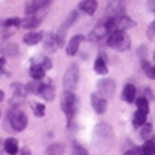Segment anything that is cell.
Instances as JSON below:
<instances>
[{"mask_svg":"<svg viewBox=\"0 0 155 155\" xmlns=\"http://www.w3.org/2000/svg\"><path fill=\"white\" fill-rule=\"evenodd\" d=\"M94 140L97 142L99 147H107V145H110L111 140H113L111 126L108 123H99L95 126V131H94Z\"/></svg>","mask_w":155,"mask_h":155,"instance_id":"6da1fadb","label":"cell"},{"mask_svg":"<svg viewBox=\"0 0 155 155\" xmlns=\"http://www.w3.org/2000/svg\"><path fill=\"white\" fill-rule=\"evenodd\" d=\"M107 44H108V47L116 48L118 52H124V50H128V48H129L131 41H129V37L126 36L123 31H113L110 34Z\"/></svg>","mask_w":155,"mask_h":155,"instance_id":"7a4b0ae2","label":"cell"},{"mask_svg":"<svg viewBox=\"0 0 155 155\" xmlns=\"http://www.w3.org/2000/svg\"><path fill=\"white\" fill-rule=\"evenodd\" d=\"M76 95L73 94V91H65L63 92V97H61V110L65 111V115L68 118H73L74 116V111H76Z\"/></svg>","mask_w":155,"mask_h":155,"instance_id":"3957f363","label":"cell"},{"mask_svg":"<svg viewBox=\"0 0 155 155\" xmlns=\"http://www.w3.org/2000/svg\"><path fill=\"white\" fill-rule=\"evenodd\" d=\"M8 120H10V126H12L15 131H23L28 126V116L19 110L10 111Z\"/></svg>","mask_w":155,"mask_h":155,"instance_id":"277c9868","label":"cell"},{"mask_svg":"<svg viewBox=\"0 0 155 155\" xmlns=\"http://www.w3.org/2000/svg\"><path fill=\"white\" fill-rule=\"evenodd\" d=\"M78 78H79V70H78L76 65H71L65 71V76H63V86H65V91H73L74 89V86L78 84Z\"/></svg>","mask_w":155,"mask_h":155,"instance_id":"5b68a950","label":"cell"},{"mask_svg":"<svg viewBox=\"0 0 155 155\" xmlns=\"http://www.w3.org/2000/svg\"><path fill=\"white\" fill-rule=\"evenodd\" d=\"M97 91H99V94L104 99H110L115 94V81L108 79V78H104V79H100L97 82Z\"/></svg>","mask_w":155,"mask_h":155,"instance_id":"8992f818","label":"cell"},{"mask_svg":"<svg viewBox=\"0 0 155 155\" xmlns=\"http://www.w3.org/2000/svg\"><path fill=\"white\" fill-rule=\"evenodd\" d=\"M124 10V0H111L107 8V18H118Z\"/></svg>","mask_w":155,"mask_h":155,"instance_id":"52a82bcc","label":"cell"},{"mask_svg":"<svg viewBox=\"0 0 155 155\" xmlns=\"http://www.w3.org/2000/svg\"><path fill=\"white\" fill-rule=\"evenodd\" d=\"M48 3H50V0H29L26 3V7H24V12H26L29 16H34V13H36L37 10H41L42 7H47Z\"/></svg>","mask_w":155,"mask_h":155,"instance_id":"ba28073f","label":"cell"},{"mask_svg":"<svg viewBox=\"0 0 155 155\" xmlns=\"http://www.w3.org/2000/svg\"><path fill=\"white\" fill-rule=\"evenodd\" d=\"M91 102H92L94 110L99 115H102V113H105V111H107V99H104L100 94H92L91 95Z\"/></svg>","mask_w":155,"mask_h":155,"instance_id":"9c48e42d","label":"cell"},{"mask_svg":"<svg viewBox=\"0 0 155 155\" xmlns=\"http://www.w3.org/2000/svg\"><path fill=\"white\" fill-rule=\"evenodd\" d=\"M136 26V23L133 21L131 18L128 16H118V18H115V31H126V29H129V28H133Z\"/></svg>","mask_w":155,"mask_h":155,"instance_id":"30bf717a","label":"cell"},{"mask_svg":"<svg viewBox=\"0 0 155 155\" xmlns=\"http://www.w3.org/2000/svg\"><path fill=\"white\" fill-rule=\"evenodd\" d=\"M81 42H82V36H73L70 39V42H68V45H66V53L70 57L73 55H76L78 50H79V47H81Z\"/></svg>","mask_w":155,"mask_h":155,"instance_id":"8fae6325","label":"cell"},{"mask_svg":"<svg viewBox=\"0 0 155 155\" xmlns=\"http://www.w3.org/2000/svg\"><path fill=\"white\" fill-rule=\"evenodd\" d=\"M31 65L32 66H41V68H44V70H50L52 68V60L48 57H45V55H34L32 57V60H31Z\"/></svg>","mask_w":155,"mask_h":155,"instance_id":"7c38bea8","label":"cell"},{"mask_svg":"<svg viewBox=\"0 0 155 155\" xmlns=\"http://www.w3.org/2000/svg\"><path fill=\"white\" fill-rule=\"evenodd\" d=\"M136 87L133 84H126L123 87V94H121V97H123L124 102H128V104H133V102L136 100Z\"/></svg>","mask_w":155,"mask_h":155,"instance_id":"4fadbf2b","label":"cell"},{"mask_svg":"<svg viewBox=\"0 0 155 155\" xmlns=\"http://www.w3.org/2000/svg\"><path fill=\"white\" fill-rule=\"evenodd\" d=\"M3 150H5V152H7L8 155H16V153H18V150H19L18 140H16V139H13V137L7 139V140L3 142Z\"/></svg>","mask_w":155,"mask_h":155,"instance_id":"5bb4252c","label":"cell"},{"mask_svg":"<svg viewBox=\"0 0 155 155\" xmlns=\"http://www.w3.org/2000/svg\"><path fill=\"white\" fill-rule=\"evenodd\" d=\"M0 52H2L3 57H16L18 55V45L13 42H7L0 47Z\"/></svg>","mask_w":155,"mask_h":155,"instance_id":"9a60e30c","label":"cell"},{"mask_svg":"<svg viewBox=\"0 0 155 155\" xmlns=\"http://www.w3.org/2000/svg\"><path fill=\"white\" fill-rule=\"evenodd\" d=\"M44 45H45V52H53L58 47L57 42V34H47L45 39H44Z\"/></svg>","mask_w":155,"mask_h":155,"instance_id":"2e32d148","label":"cell"},{"mask_svg":"<svg viewBox=\"0 0 155 155\" xmlns=\"http://www.w3.org/2000/svg\"><path fill=\"white\" fill-rule=\"evenodd\" d=\"M44 34L42 32H29V34H26V36H24V44H26V45H36V44H39L41 41H44Z\"/></svg>","mask_w":155,"mask_h":155,"instance_id":"e0dca14e","label":"cell"},{"mask_svg":"<svg viewBox=\"0 0 155 155\" xmlns=\"http://www.w3.org/2000/svg\"><path fill=\"white\" fill-rule=\"evenodd\" d=\"M65 153V145L61 142H52L45 150V155H63Z\"/></svg>","mask_w":155,"mask_h":155,"instance_id":"ac0fdd59","label":"cell"},{"mask_svg":"<svg viewBox=\"0 0 155 155\" xmlns=\"http://www.w3.org/2000/svg\"><path fill=\"white\" fill-rule=\"evenodd\" d=\"M94 70H95V73H99V74H102V76L108 73V66H107V63H105V57L104 55H100L94 61Z\"/></svg>","mask_w":155,"mask_h":155,"instance_id":"d6986e66","label":"cell"},{"mask_svg":"<svg viewBox=\"0 0 155 155\" xmlns=\"http://www.w3.org/2000/svg\"><path fill=\"white\" fill-rule=\"evenodd\" d=\"M39 94H41L45 100H53V97H55V89H53L52 84H42Z\"/></svg>","mask_w":155,"mask_h":155,"instance_id":"ffe728a7","label":"cell"},{"mask_svg":"<svg viewBox=\"0 0 155 155\" xmlns=\"http://www.w3.org/2000/svg\"><path fill=\"white\" fill-rule=\"evenodd\" d=\"M79 8H81L84 13L92 15V13L97 10V2H95V0H84V2L79 3Z\"/></svg>","mask_w":155,"mask_h":155,"instance_id":"44dd1931","label":"cell"},{"mask_svg":"<svg viewBox=\"0 0 155 155\" xmlns=\"http://www.w3.org/2000/svg\"><path fill=\"white\" fill-rule=\"evenodd\" d=\"M145 121H147V113H144V111L137 110L134 113V118H133V124L136 128H140V126L145 124Z\"/></svg>","mask_w":155,"mask_h":155,"instance_id":"7402d4cb","label":"cell"},{"mask_svg":"<svg viewBox=\"0 0 155 155\" xmlns=\"http://www.w3.org/2000/svg\"><path fill=\"white\" fill-rule=\"evenodd\" d=\"M29 74L34 81H41L44 76H45V70L41 66H31V70H29Z\"/></svg>","mask_w":155,"mask_h":155,"instance_id":"603a6c76","label":"cell"},{"mask_svg":"<svg viewBox=\"0 0 155 155\" xmlns=\"http://www.w3.org/2000/svg\"><path fill=\"white\" fill-rule=\"evenodd\" d=\"M139 155H155V147L152 140H147L142 147H139Z\"/></svg>","mask_w":155,"mask_h":155,"instance_id":"cb8c5ba5","label":"cell"},{"mask_svg":"<svg viewBox=\"0 0 155 155\" xmlns=\"http://www.w3.org/2000/svg\"><path fill=\"white\" fill-rule=\"evenodd\" d=\"M21 26L24 29H34L36 26H39V18L36 16H28L24 21H21Z\"/></svg>","mask_w":155,"mask_h":155,"instance_id":"d4e9b609","label":"cell"},{"mask_svg":"<svg viewBox=\"0 0 155 155\" xmlns=\"http://www.w3.org/2000/svg\"><path fill=\"white\" fill-rule=\"evenodd\" d=\"M76 18H78V12H71L70 15H68V18L63 21V24H61L60 29H63V31H68V28H70L71 24L76 21Z\"/></svg>","mask_w":155,"mask_h":155,"instance_id":"484cf974","label":"cell"},{"mask_svg":"<svg viewBox=\"0 0 155 155\" xmlns=\"http://www.w3.org/2000/svg\"><path fill=\"white\" fill-rule=\"evenodd\" d=\"M136 105H137V110L144 111V113H149V100L145 99V97H139L137 100H136Z\"/></svg>","mask_w":155,"mask_h":155,"instance_id":"4316f807","label":"cell"},{"mask_svg":"<svg viewBox=\"0 0 155 155\" xmlns=\"http://www.w3.org/2000/svg\"><path fill=\"white\" fill-rule=\"evenodd\" d=\"M140 128H142V129H140V137H142V139H149L150 136H152L153 131H152V124H150V123H145L144 126H140Z\"/></svg>","mask_w":155,"mask_h":155,"instance_id":"83f0119b","label":"cell"},{"mask_svg":"<svg viewBox=\"0 0 155 155\" xmlns=\"http://www.w3.org/2000/svg\"><path fill=\"white\" fill-rule=\"evenodd\" d=\"M41 87H42V84H39V81H32L29 84H26V91H29L31 94H39Z\"/></svg>","mask_w":155,"mask_h":155,"instance_id":"f1b7e54d","label":"cell"},{"mask_svg":"<svg viewBox=\"0 0 155 155\" xmlns=\"http://www.w3.org/2000/svg\"><path fill=\"white\" fill-rule=\"evenodd\" d=\"M24 102H26V95H15L13 94L10 104H12V107H19V105H23Z\"/></svg>","mask_w":155,"mask_h":155,"instance_id":"f546056e","label":"cell"},{"mask_svg":"<svg viewBox=\"0 0 155 155\" xmlns=\"http://www.w3.org/2000/svg\"><path fill=\"white\" fill-rule=\"evenodd\" d=\"M32 110H34V113H36V116H44L45 115V105L44 104H32Z\"/></svg>","mask_w":155,"mask_h":155,"instance_id":"4dcf8cb0","label":"cell"},{"mask_svg":"<svg viewBox=\"0 0 155 155\" xmlns=\"http://www.w3.org/2000/svg\"><path fill=\"white\" fill-rule=\"evenodd\" d=\"M73 155H87V150L82 147L81 144H78V142H74L73 144V152H71Z\"/></svg>","mask_w":155,"mask_h":155,"instance_id":"1f68e13d","label":"cell"},{"mask_svg":"<svg viewBox=\"0 0 155 155\" xmlns=\"http://www.w3.org/2000/svg\"><path fill=\"white\" fill-rule=\"evenodd\" d=\"M21 24V19L19 18H10L5 21V28H10V29H13L15 26H19Z\"/></svg>","mask_w":155,"mask_h":155,"instance_id":"d6a6232c","label":"cell"},{"mask_svg":"<svg viewBox=\"0 0 155 155\" xmlns=\"http://www.w3.org/2000/svg\"><path fill=\"white\" fill-rule=\"evenodd\" d=\"M152 65H150V63L147 61V60H142V70L145 71V74H147L149 78H150V73H152Z\"/></svg>","mask_w":155,"mask_h":155,"instance_id":"836d02e7","label":"cell"},{"mask_svg":"<svg viewBox=\"0 0 155 155\" xmlns=\"http://www.w3.org/2000/svg\"><path fill=\"white\" fill-rule=\"evenodd\" d=\"M137 55L145 60V57H147V47H145V45H140V47L137 48Z\"/></svg>","mask_w":155,"mask_h":155,"instance_id":"e575fe53","label":"cell"},{"mask_svg":"<svg viewBox=\"0 0 155 155\" xmlns=\"http://www.w3.org/2000/svg\"><path fill=\"white\" fill-rule=\"evenodd\" d=\"M124 155H139V147H133L129 150H124Z\"/></svg>","mask_w":155,"mask_h":155,"instance_id":"d590c367","label":"cell"},{"mask_svg":"<svg viewBox=\"0 0 155 155\" xmlns=\"http://www.w3.org/2000/svg\"><path fill=\"white\" fill-rule=\"evenodd\" d=\"M147 7H149V10L155 12V0H149V2H147Z\"/></svg>","mask_w":155,"mask_h":155,"instance_id":"8d00e7d4","label":"cell"},{"mask_svg":"<svg viewBox=\"0 0 155 155\" xmlns=\"http://www.w3.org/2000/svg\"><path fill=\"white\" fill-rule=\"evenodd\" d=\"M21 155H31V149H29V147H23L21 149Z\"/></svg>","mask_w":155,"mask_h":155,"instance_id":"74e56055","label":"cell"},{"mask_svg":"<svg viewBox=\"0 0 155 155\" xmlns=\"http://www.w3.org/2000/svg\"><path fill=\"white\" fill-rule=\"evenodd\" d=\"M3 68H5V58L2 57V58H0V74L3 73Z\"/></svg>","mask_w":155,"mask_h":155,"instance_id":"f35d334b","label":"cell"},{"mask_svg":"<svg viewBox=\"0 0 155 155\" xmlns=\"http://www.w3.org/2000/svg\"><path fill=\"white\" fill-rule=\"evenodd\" d=\"M150 78H152V79H155V65H153V68H152V73H150Z\"/></svg>","mask_w":155,"mask_h":155,"instance_id":"ab89813d","label":"cell"},{"mask_svg":"<svg viewBox=\"0 0 155 155\" xmlns=\"http://www.w3.org/2000/svg\"><path fill=\"white\" fill-rule=\"evenodd\" d=\"M5 99V94H3V91H0V102H2Z\"/></svg>","mask_w":155,"mask_h":155,"instance_id":"60d3db41","label":"cell"},{"mask_svg":"<svg viewBox=\"0 0 155 155\" xmlns=\"http://www.w3.org/2000/svg\"><path fill=\"white\" fill-rule=\"evenodd\" d=\"M152 144H153V147H155V137L152 139Z\"/></svg>","mask_w":155,"mask_h":155,"instance_id":"b9f144b4","label":"cell"},{"mask_svg":"<svg viewBox=\"0 0 155 155\" xmlns=\"http://www.w3.org/2000/svg\"><path fill=\"white\" fill-rule=\"evenodd\" d=\"M153 58H155V53H153Z\"/></svg>","mask_w":155,"mask_h":155,"instance_id":"7bdbcfd3","label":"cell"},{"mask_svg":"<svg viewBox=\"0 0 155 155\" xmlns=\"http://www.w3.org/2000/svg\"><path fill=\"white\" fill-rule=\"evenodd\" d=\"M0 142H2V140H0Z\"/></svg>","mask_w":155,"mask_h":155,"instance_id":"ee69618b","label":"cell"}]
</instances>
